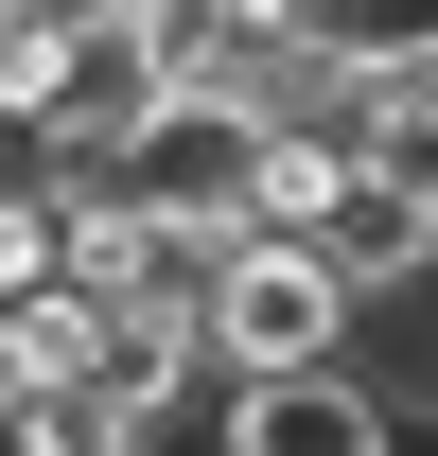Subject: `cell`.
Masks as SVG:
<instances>
[{
  "mask_svg": "<svg viewBox=\"0 0 438 456\" xmlns=\"http://www.w3.org/2000/svg\"><path fill=\"white\" fill-rule=\"evenodd\" d=\"M0 281H70V193L18 123H0Z\"/></svg>",
  "mask_w": 438,
  "mask_h": 456,
  "instance_id": "277c9868",
  "label": "cell"
},
{
  "mask_svg": "<svg viewBox=\"0 0 438 456\" xmlns=\"http://www.w3.org/2000/svg\"><path fill=\"white\" fill-rule=\"evenodd\" d=\"M0 403H18V281H0Z\"/></svg>",
  "mask_w": 438,
  "mask_h": 456,
  "instance_id": "8992f818",
  "label": "cell"
},
{
  "mask_svg": "<svg viewBox=\"0 0 438 456\" xmlns=\"http://www.w3.org/2000/svg\"><path fill=\"white\" fill-rule=\"evenodd\" d=\"M421 106H438V70H421Z\"/></svg>",
  "mask_w": 438,
  "mask_h": 456,
  "instance_id": "52a82bcc",
  "label": "cell"
},
{
  "mask_svg": "<svg viewBox=\"0 0 438 456\" xmlns=\"http://www.w3.org/2000/svg\"><path fill=\"white\" fill-rule=\"evenodd\" d=\"M351 334H369V298L333 281V246H298V228H246L211 264V369L228 387H264V369H351Z\"/></svg>",
  "mask_w": 438,
  "mask_h": 456,
  "instance_id": "6da1fadb",
  "label": "cell"
},
{
  "mask_svg": "<svg viewBox=\"0 0 438 456\" xmlns=\"http://www.w3.org/2000/svg\"><path fill=\"white\" fill-rule=\"evenodd\" d=\"M228 456H403V403L369 369H264L228 387Z\"/></svg>",
  "mask_w": 438,
  "mask_h": 456,
  "instance_id": "7a4b0ae2",
  "label": "cell"
},
{
  "mask_svg": "<svg viewBox=\"0 0 438 456\" xmlns=\"http://www.w3.org/2000/svg\"><path fill=\"white\" fill-rule=\"evenodd\" d=\"M70 70H88V18H53V0H36V18H0V123H18V141H53Z\"/></svg>",
  "mask_w": 438,
  "mask_h": 456,
  "instance_id": "5b68a950",
  "label": "cell"
},
{
  "mask_svg": "<svg viewBox=\"0 0 438 456\" xmlns=\"http://www.w3.org/2000/svg\"><path fill=\"white\" fill-rule=\"evenodd\" d=\"M298 53L351 70V88H421V70H438V0H316Z\"/></svg>",
  "mask_w": 438,
  "mask_h": 456,
  "instance_id": "3957f363",
  "label": "cell"
}]
</instances>
